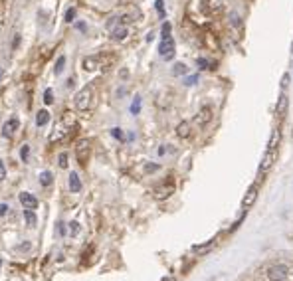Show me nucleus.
I'll list each match as a JSON object with an SVG mask.
<instances>
[{
	"label": "nucleus",
	"instance_id": "f257e3e1",
	"mask_svg": "<svg viewBox=\"0 0 293 281\" xmlns=\"http://www.w3.org/2000/svg\"><path fill=\"white\" fill-rule=\"evenodd\" d=\"M91 95H93V91L91 87H83L81 91L75 93V97H73V103H75V109L77 111H87L91 107Z\"/></svg>",
	"mask_w": 293,
	"mask_h": 281
},
{
	"label": "nucleus",
	"instance_id": "f03ea898",
	"mask_svg": "<svg viewBox=\"0 0 293 281\" xmlns=\"http://www.w3.org/2000/svg\"><path fill=\"white\" fill-rule=\"evenodd\" d=\"M289 277V267L285 263H277V265H271L268 269V279L269 281H285Z\"/></svg>",
	"mask_w": 293,
	"mask_h": 281
},
{
	"label": "nucleus",
	"instance_id": "7ed1b4c3",
	"mask_svg": "<svg viewBox=\"0 0 293 281\" xmlns=\"http://www.w3.org/2000/svg\"><path fill=\"white\" fill-rule=\"evenodd\" d=\"M89 155H91V145H89V140L87 139H81L79 143L75 145V157L81 164H85L89 161Z\"/></svg>",
	"mask_w": 293,
	"mask_h": 281
},
{
	"label": "nucleus",
	"instance_id": "20e7f679",
	"mask_svg": "<svg viewBox=\"0 0 293 281\" xmlns=\"http://www.w3.org/2000/svg\"><path fill=\"white\" fill-rule=\"evenodd\" d=\"M159 54L165 58V60H172L174 58V40L169 36V38H163V42L159 44Z\"/></svg>",
	"mask_w": 293,
	"mask_h": 281
},
{
	"label": "nucleus",
	"instance_id": "39448f33",
	"mask_svg": "<svg viewBox=\"0 0 293 281\" xmlns=\"http://www.w3.org/2000/svg\"><path fill=\"white\" fill-rule=\"evenodd\" d=\"M275 159H277V153H275V149H268V151H266V155H264V159H262V164H260V174L268 172V170L273 166Z\"/></svg>",
	"mask_w": 293,
	"mask_h": 281
},
{
	"label": "nucleus",
	"instance_id": "423d86ee",
	"mask_svg": "<svg viewBox=\"0 0 293 281\" xmlns=\"http://www.w3.org/2000/svg\"><path fill=\"white\" fill-rule=\"evenodd\" d=\"M256 200H258V184L250 186V190L246 192V196H244V200H242V208L244 210H250L256 204Z\"/></svg>",
	"mask_w": 293,
	"mask_h": 281
},
{
	"label": "nucleus",
	"instance_id": "0eeeda50",
	"mask_svg": "<svg viewBox=\"0 0 293 281\" xmlns=\"http://www.w3.org/2000/svg\"><path fill=\"white\" fill-rule=\"evenodd\" d=\"M172 192H174V184H172V182H167V184H163V186H157L153 196H155L157 200H167Z\"/></svg>",
	"mask_w": 293,
	"mask_h": 281
},
{
	"label": "nucleus",
	"instance_id": "6e6552de",
	"mask_svg": "<svg viewBox=\"0 0 293 281\" xmlns=\"http://www.w3.org/2000/svg\"><path fill=\"white\" fill-rule=\"evenodd\" d=\"M212 121V107L210 105H204L200 111H198V115H196V123L200 125V127H204V125H208Z\"/></svg>",
	"mask_w": 293,
	"mask_h": 281
},
{
	"label": "nucleus",
	"instance_id": "1a4fd4ad",
	"mask_svg": "<svg viewBox=\"0 0 293 281\" xmlns=\"http://www.w3.org/2000/svg\"><path fill=\"white\" fill-rule=\"evenodd\" d=\"M16 129H18V119H16V117H10V119L4 123V127H2V137H4V139H12L14 133H16Z\"/></svg>",
	"mask_w": 293,
	"mask_h": 281
},
{
	"label": "nucleus",
	"instance_id": "9d476101",
	"mask_svg": "<svg viewBox=\"0 0 293 281\" xmlns=\"http://www.w3.org/2000/svg\"><path fill=\"white\" fill-rule=\"evenodd\" d=\"M20 202H22V206H24L26 210H34V208H38V198L32 196L30 192H22V194H20Z\"/></svg>",
	"mask_w": 293,
	"mask_h": 281
},
{
	"label": "nucleus",
	"instance_id": "9b49d317",
	"mask_svg": "<svg viewBox=\"0 0 293 281\" xmlns=\"http://www.w3.org/2000/svg\"><path fill=\"white\" fill-rule=\"evenodd\" d=\"M287 107H289V99H287V95H285V93H281V95H279V99H277V107H275V113H277V117H285V113H287Z\"/></svg>",
	"mask_w": 293,
	"mask_h": 281
},
{
	"label": "nucleus",
	"instance_id": "f8f14e48",
	"mask_svg": "<svg viewBox=\"0 0 293 281\" xmlns=\"http://www.w3.org/2000/svg\"><path fill=\"white\" fill-rule=\"evenodd\" d=\"M97 68H99V58L87 56V58L83 60V70H85V71H95Z\"/></svg>",
	"mask_w": 293,
	"mask_h": 281
},
{
	"label": "nucleus",
	"instance_id": "ddd939ff",
	"mask_svg": "<svg viewBox=\"0 0 293 281\" xmlns=\"http://www.w3.org/2000/svg\"><path fill=\"white\" fill-rule=\"evenodd\" d=\"M214 246H216V240H210L208 244H202V246H194V248H192V252L196 254V256H204V254H208V252H210V250H212Z\"/></svg>",
	"mask_w": 293,
	"mask_h": 281
},
{
	"label": "nucleus",
	"instance_id": "4468645a",
	"mask_svg": "<svg viewBox=\"0 0 293 281\" xmlns=\"http://www.w3.org/2000/svg\"><path fill=\"white\" fill-rule=\"evenodd\" d=\"M70 190L72 192H79L81 190V180H79L77 172H70Z\"/></svg>",
	"mask_w": 293,
	"mask_h": 281
},
{
	"label": "nucleus",
	"instance_id": "2eb2a0df",
	"mask_svg": "<svg viewBox=\"0 0 293 281\" xmlns=\"http://www.w3.org/2000/svg\"><path fill=\"white\" fill-rule=\"evenodd\" d=\"M48 121H50V113H48V109H40L36 113V125L44 127V125H48Z\"/></svg>",
	"mask_w": 293,
	"mask_h": 281
},
{
	"label": "nucleus",
	"instance_id": "dca6fc26",
	"mask_svg": "<svg viewBox=\"0 0 293 281\" xmlns=\"http://www.w3.org/2000/svg\"><path fill=\"white\" fill-rule=\"evenodd\" d=\"M40 184H42V186H52V184H54V174H52L50 170H44V172L40 174Z\"/></svg>",
	"mask_w": 293,
	"mask_h": 281
},
{
	"label": "nucleus",
	"instance_id": "f3484780",
	"mask_svg": "<svg viewBox=\"0 0 293 281\" xmlns=\"http://www.w3.org/2000/svg\"><path fill=\"white\" fill-rule=\"evenodd\" d=\"M279 139H281V133H279V129H273V133H271V139H269V143H268V149H277V145H279Z\"/></svg>",
	"mask_w": 293,
	"mask_h": 281
},
{
	"label": "nucleus",
	"instance_id": "a211bd4d",
	"mask_svg": "<svg viewBox=\"0 0 293 281\" xmlns=\"http://www.w3.org/2000/svg\"><path fill=\"white\" fill-rule=\"evenodd\" d=\"M113 40H117V42H121V40H125L127 36H129V28H125V26H121V28H117V30H113Z\"/></svg>",
	"mask_w": 293,
	"mask_h": 281
},
{
	"label": "nucleus",
	"instance_id": "6ab92c4d",
	"mask_svg": "<svg viewBox=\"0 0 293 281\" xmlns=\"http://www.w3.org/2000/svg\"><path fill=\"white\" fill-rule=\"evenodd\" d=\"M176 135H178L180 139H186V137L190 135V125H188L186 121H182V123L176 127Z\"/></svg>",
	"mask_w": 293,
	"mask_h": 281
},
{
	"label": "nucleus",
	"instance_id": "aec40b11",
	"mask_svg": "<svg viewBox=\"0 0 293 281\" xmlns=\"http://www.w3.org/2000/svg\"><path fill=\"white\" fill-rule=\"evenodd\" d=\"M24 220H26V224L28 226H38V218H36V214H34V210H24Z\"/></svg>",
	"mask_w": 293,
	"mask_h": 281
},
{
	"label": "nucleus",
	"instance_id": "412c9836",
	"mask_svg": "<svg viewBox=\"0 0 293 281\" xmlns=\"http://www.w3.org/2000/svg\"><path fill=\"white\" fill-rule=\"evenodd\" d=\"M64 68H66V56H60V58H58V62H56L54 73H56V75H60V73L64 71Z\"/></svg>",
	"mask_w": 293,
	"mask_h": 281
},
{
	"label": "nucleus",
	"instance_id": "4be33fe9",
	"mask_svg": "<svg viewBox=\"0 0 293 281\" xmlns=\"http://www.w3.org/2000/svg\"><path fill=\"white\" fill-rule=\"evenodd\" d=\"M196 64H198V68H200V70H206V68L214 70V68H216V64H210L206 58H198V60H196Z\"/></svg>",
	"mask_w": 293,
	"mask_h": 281
},
{
	"label": "nucleus",
	"instance_id": "5701e85b",
	"mask_svg": "<svg viewBox=\"0 0 293 281\" xmlns=\"http://www.w3.org/2000/svg\"><path fill=\"white\" fill-rule=\"evenodd\" d=\"M44 103L46 105H52L54 103V91L52 89H46L44 91Z\"/></svg>",
	"mask_w": 293,
	"mask_h": 281
},
{
	"label": "nucleus",
	"instance_id": "b1692460",
	"mask_svg": "<svg viewBox=\"0 0 293 281\" xmlns=\"http://www.w3.org/2000/svg\"><path fill=\"white\" fill-rule=\"evenodd\" d=\"M172 73H174V75H182V73H186V66H184V64H176V66L172 68Z\"/></svg>",
	"mask_w": 293,
	"mask_h": 281
},
{
	"label": "nucleus",
	"instance_id": "393cba45",
	"mask_svg": "<svg viewBox=\"0 0 293 281\" xmlns=\"http://www.w3.org/2000/svg\"><path fill=\"white\" fill-rule=\"evenodd\" d=\"M208 8L210 10H220L222 8V0H208Z\"/></svg>",
	"mask_w": 293,
	"mask_h": 281
},
{
	"label": "nucleus",
	"instance_id": "a878e982",
	"mask_svg": "<svg viewBox=\"0 0 293 281\" xmlns=\"http://www.w3.org/2000/svg\"><path fill=\"white\" fill-rule=\"evenodd\" d=\"M58 164H60V168H68V155L66 153H62L58 157Z\"/></svg>",
	"mask_w": 293,
	"mask_h": 281
},
{
	"label": "nucleus",
	"instance_id": "bb28decb",
	"mask_svg": "<svg viewBox=\"0 0 293 281\" xmlns=\"http://www.w3.org/2000/svg\"><path fill=\"white\" fill-rule=\"evenodd\" d=\"M171 30H172V26H171L169 22H165V24H163V30H161V32H163V38H169V36H171Z\"/></svg>",
	"mask_w": 293,
	"mask_h": 281
},
{
	"label": "nucleus",
	"instance_id": "cd10ccee",
	"mask_svg": "<svg viewBox=\"0 0 293 281\" xmlns=\"http://www.w3.org/2000/svg\"><path fill=\"white\" fill-rule=\"evenodd\" d=\"M73 18H75V8H68V12H66V22H73Z\"/></svg>",
	"mask_w": 293,
	"mask_h": 281
},
{
	"label": "nucleus",
	"instance_id": "c85d7f7f",
	"mask_svg": "<svg viewBox=\"0 0 293 281\" xmlns=\"http://www.w3.org/2000/svg\"><path fill=\"white\" fill-rule=\"evenodd\" d=\"M196 81H198V75H190V77L184 79V85H194Z\"/></svg>",
	"mask_w": 293,
	"mask_h": 281
},
{
	"label": "nucleus",
	"instance_id": "c756f323",
	"mask_svg": "<svg viewBox=\"0 0 293 281\" xmlns=\"http://www.w3.org/2000/svg\"><path fill=\"white\" fill-rule=\"evenodd\" d=\"M139 105H141V97H135V103H133V107H131L133 115H137V113H139Z\"/></svg>",
	"mask_w": 293,
	"mask_h": 281
},
{
	"label": "nucleus",
	"instance_id": "7c9ffc66",
	"mask_svg": "<svg viewBox=\"0 0 293 281\" xmlns=\"http://www.w3.org/2000/svg\"><path fill=\"white\" fill-rule=\"evenodd\" d=\"M28 153H30V147H28V145H24V147H22V151H20L22 161H28Z\"/></svg>",
	"mask_w": 293,
	"mask_h": 281
},
{
	"label": "nucleus",
	"instance_id": "2f4dec72",
	"mask_svg": "<svg viewBox=\"0 0 293 281\" xmlns=\"http://www.w3.org/2000/svg\"><path fill=\"white\" fill-rule=\"evenodd\" d=\"M72 226V236H77V232H79V224L77 222H70Z\"/></svg>",
	"mask_w": 293,
	"mask_h": 281
},
{
	"label": "nucleus",
	"instance_id": "473e14b6",
	"mask_svg": "<svg viewBox=\"0 0 293 281\" xmlns=\"http://www.w3.org/2000/svg\"><path fill=\"white\" fill-rule=\"evenodd\" d=\"M155 6H157V10L161 12V16H165V4H163V0H157Z\"/></svg>",
	"mask_w": 293,
	"mask_h": 281
},
{
	"label": "nucleus",
	"instance_id": "72a5a7b5",
	"mask_svg": "<svg viewBox=\"0 0 293 281\" xmlns=\"http://www.w3.org/2000/svg\"><path fill=\"white\" fill-rule=\"evenodd\" d=\"M4 178H6V166L2 161H0V180H4Z\"/></svg>",
	"mask_w": 293,
	"mask_h": 281
},
{
	"label": "nucleus",
	"instance_id": "f704fd0d",
	"mask_svg": "<svg viewBox=\"0 0 293 281\" xmlns=\"http://www.w3.org/2000/svg\"><path fill=\"white\" fill-rule=\"evenodd\" d=\"M289 79H291V75H289V73H285V75L281 77V87H283V89L289 85Z\"/></svg>",
	"mask_w": 293,
	"mask_h": 281
},
{
	"label": "nucleus",
	"instance_id": "c9c22d12",
	"mask_svg": "<svg viewBox=\"0 0 293 281\" xmlns=\"http://www.w3.org/2000/svg\"><path fill=\"white\" fill-rule=\"evenodd\" d=\"M145 170H146V172H155V170H159V164H146Z\"/></svg>",
	"mask_w": 293,
	"mask_h": 281
},
{
	"label": "nucleus",
	"instance_id": "e433bc0d",
	"mask_svg": "<svg viewBox=\"0 0 293 281\" xmlns=\"http://www.w3.org/2000/svg\"><path fill=\"white\" fill-rule=\"evenodd\" d=\"M111 135H113L115 139H123V133H121V129H111Z\"/></svg>",
	"mask_w": 293,
	"mask_h": 281
},
{
	"label": "nucleus",
	"instance_id": "4c0bfd02",
	"mask_svg": "<svg viewBox=\"0 0 293 281\" xmlns=\"http://www.w3.org/2000/svg\"><path fill=\"white\" fill-rule=\"evenodd\" d=\"M8 212V204H0V216H6Z\"/></svg>",
	"mask_w": 293,
	"mask_h": 281
},
{
	"label": "nucleus",
	"instance_id": "58836bf2",
	"mask_svg": "<svg viewBox=\"0 0 293 281\" xmlns=\"http://www.w3.org/2000/svg\"><path fill=\"white\" fill-rule=\"evenodd\" d=\"M77 28H79L81 32H85V24H83V22H79V24H77Z\"/></svg>",
	"mask_w": 293,
	"mask_h": 281
},
{
	"label": "nucleus",
	"instance_id": "ea45409f",
	"mask_svg": "<svg viewBox=\"0 0 293 281\" xmlns=\"http://www.w3.org/2000/svg\"><path fill=\"white\" fill-rule=\"evenodd\" d=\"M161 281H176L172 275H169V277H165V279H161Z\"/></svg>",
	"mask_w": 293,
	"mask_h": 281
},
{
	"label": "nucleus",
	"instance_id": "a19ab883",
	"mask_svg": "<svg viewBox=\"0 0 293 281\" xmlns=\"http://www.w3.org/2000/svg\"><path fill=\"white\" fill-rule=\"evenodd\" d=\"M119 2H121V4H129V2H131V0H119Z\"/></svg>",
	"mask_w": 293,
	"mask_h": 281
},
{
	"label": "nucleus",
	"instance_id": "79ce46f5",
	"mask_svg": "<svg viewBox=\"0 0 293 281\" xmlns=\"http://www.w3.org/2000/svg\"><path fill=\"white\" fill-rule=\"evenodd\" d=\"M0 77H2V70H0Z\"/></svg>",
	"mask_w": 293,
	"mask_h": 281
},
{
	"label": "nucleus",
	"instance_id": "37998d69",
	"mask_svg": "<svg viewBox=\"0 0 293 281\" xmlns=\"http://www.w3.org/2000/svg\"><path fill=\"white\" fill-rule=\"evenodd\" d=\"M0 265H2V263H0Z\"/></svg>",
	"mask_w": 293,
	"mask_h": 281
}]
</instances>
